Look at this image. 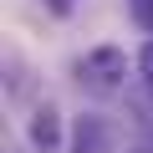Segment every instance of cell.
Here are the masks:
<instances>
[{
  "label": "cell",
  "mask_w": 153,
  "mask_h": 153,
  "mask_svg": "<svg viewBox=\"0 0 153 153\" xmlns=\"http://www.w3.org/2000/svg\"><path fill=\"white\" fill-rule=\"evenodd\" d=\"M123 76H128V56L117 46H97V51H87L76 61V82L87 92H97V97H112L123 87Z\"/></svg>",
  "instance_id": "obj_1"
},
{
  "label": "cell",
  "mask_w": 153,
  "mask_h": 153,
  "mask_svg": "<svg viewBox=\"0 0 153 153\" xmlns=\"http://www.w3.org/2000/svg\"><path fill=\"white\" fill-rule=\"evenodd\" d=\"M26 133H31V143L41 148V153H51L56 143H61V112L46 102V107H36L31 112V123H26Z\"/></svg>",
  "instance_id": "obj_2"
},
{
  "label": "cell",
  "mask_w": 153,
  "mask_h": 153,
  "mask_svg": "<svg viewBox=\"0 0 153 153\" xmlns=\"http://www.w3.org/2000/svg\"><path fill=\"white\" fill-rule=\"evenodd\" d=\"M112 148V128H107V117H82L76 123V143H71V153H107Z\"/></svg>",
  "instance_id": "obj_3"
},
{
  "label": "cell",
  "mask_w": 153,
  "mask_h": 153,
  "mask_svg": "<svg viewBox=\"0 0 153 153\" xmlns=\"http://www.w3.org/2000/svg\"><path fill=\"white\" fill-rule=\"evenodd\" d=\"M133 21L143 31H153V0H133Z\"/></svg>",
  "instance_id": "obj_4"
},
{
  "label": "cell",
  "mask_w": 153,
  "mask_h": 153,
  "mask_svg": "<svg viewBox=\"0 0 153 153\" xmlns=\"http://www.w3.org/2000/svg\"><path fill=\"white\" fill-rule=\"evenodd\" d=\"M138 71H143V82L153 87V41H148V46L138 51Z\"/></svg>",
  "instance_id": "obj_5"
},
{
  "label": "cell",
  "mask_w": 153,
  "mask_h": 153,
  "mask_svg": "<svg viewBox=\"0 0 153 153\" xmlns=\"http://www.w3.org/2000/svg\"><path fill=\"white\" fill-rule=\"evenodd\" d=\"M51 10H71V0H51Z\"/></svg>",
  "instance_id": "obj_6"
},
{
  "label": "cell",
  "mask_w": 153,
  "mask_h": 153,
  "mask_svg": "<svg viewBox=\"0 0 153 153\" xmlns=\"http://www.w3.org/2000/svg\"><path fill=\"white\" fill-rule=\"evenodd\" d=\"M143 153H153V148H143Z\"/></svg>",
  "instance_id": "obj_7"
}]
</instances>
